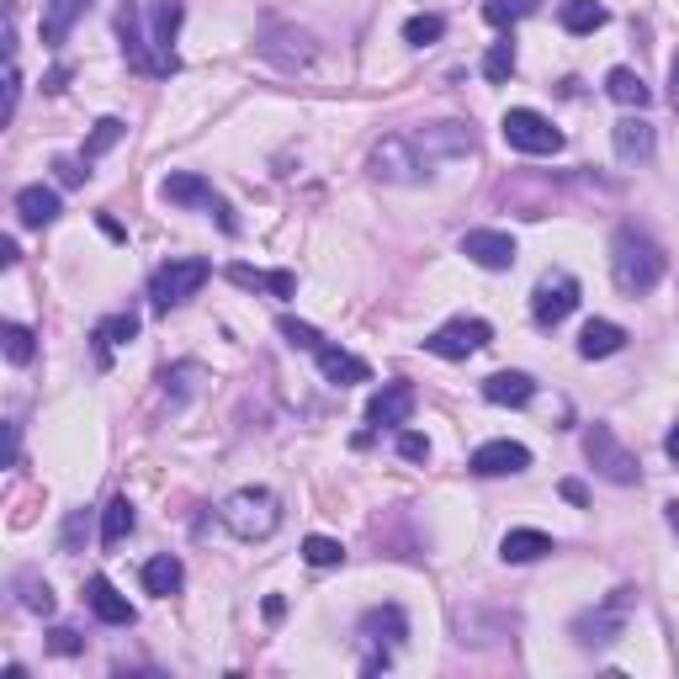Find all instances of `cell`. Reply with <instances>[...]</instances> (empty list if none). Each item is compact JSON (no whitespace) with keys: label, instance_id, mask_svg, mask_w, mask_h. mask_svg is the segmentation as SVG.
<instances>
[{"label":"cell","instance_id":"ba28073f","mask_svg":"<svg viewBox=\"0 0 679 679\" xmlns=\"http://www.w3.org/2000/svg\"><path fill=\"white\" fill-rule=\"evenodd\" d=\"M409 139H414V149L425 154L430 176H436V165H446V160H468V154L478 149L468 122H430V128H419V133H409Z\"/></svg>","mask_w":679,"mask_h":679},{"label":"cell","instance_id":"603a6c76","mask_svg":"<svg viewBox=\"0 0 679 679\" xmlns=\"http://www.w3.org/2000/svg\"><path fill=\"white\" fill-rule=\"evenodd\" d=\"M229 282H234V287H250V293H271V297H293V293H297V271L229 266Z\"/></svg>","mask_w":679,"mask_h":679},{"label":"cell","instance_id":"f1b7e54d","mask_svg":"<svg viewBox=\"0 0 679 679\" xmlns=\"http://www.w3.org/2000/svg\"><path fill=\"white\" fill-rule=\"evenodd\" d=\"M144 590L149 594H160V600H171V594L186 584V568H180V558H171V552H160V558H149L144 562Z\"/></svg>","mask_w":679,"mask_h":679},{"label":"cell","instance_id":"9c48e42d","mask_svg":"<svg viewBox=\"0 0 679 679\" xmlns=\"http://www.w3.org/2000/svg\"><path fill=\"white\" fill-rule=\"evenodd\" d=\"M500 128H504V144L521 149V154H558L562 149V133L541 112H532V107H510Z\"/></svg>","mask_w":679,"mask_h":679},{"label":"cell","instance_id":"277c9868","mask_svg":"<svg viewBox=\"0 0 679 679\" xmlns=\"http://www.w3.org/2000/svg\"><path fill=\"white\" fill-rule=\"evenodd\" d=\"M207 276H212V266H207V261H197V255L165 261V266L149 276V308H154V314H171V308H180L186 297L202 293Z\"/></svg>","mask_w":679,"mask_h":679},{"label":"cell","instance_id":"e0dca14e","mask_svg":"<svg viewBox=\"0 0 679 679\" xmlns=\"http://www.w3.org/2000/svg\"><path fill=\"white\" fill-rule=\"evenodd\" d=\"M355 632H361L372 648H398V643L409 637V616H404V605H372Z\"/></svg>","mask_w":679,"mask_h":679},{"label":"cell","instance_id":"7bdbcfd3","mask_svg":"<svg viewBox=\"0 0 679 679\" xmlns=\"http://www.w3.org/2000/svg\"><path fill=\"white\" fill-rule=\"evenodd\" d=\"M17 101H22V69H17V59H11V69H6V107H0V118L6 122L17 118Z\"/></svg>","mask_w":679,"mask_h":679},{"label":"cell","instance_id":"c3c4849f","mask_svg":"<svg viewBox=\"0 0 679 679\" xmlns=\"http://www.w3.org/2000/svg\"><path fill=\"white\" fill-rule=\"evenodd\" d=\"M17 255H22L17 239H0V266H17Z\"/></svg>","mask_w":679,"mask_h":679},{"label":"cell","instance_id":"7c38bea8","mask_svg":"<svg viewBox=\"0 0 679 679\" xmlns=\"http://www.w3.org/2000/svg\"><path fill=\"white\" fill-rule=\"evenodd\" d=\"M573 308H579V282H573V276H562V271H558V276H541V282H536L532 319L541 329H558Z\"/></svg>","mask_w":679,"mask_h":679},{"label":"cell","instance_id":"ee69618b","mask_svg":"<svg viewBox=\"0 0 679 679\" xmlns=\"http://www.w3.org/2000/svg\"><path fill=\"white\" fill-rule=\"evenodd\" d=\"M48 648L59 653V658H75V653L86 648V643H80V632H69V626H54V632H48Z\"/></svg>","mask_w":679,"mask_h":679},{"label":"cell","instance_id":"4316f807","mask_svg":"<svg viewBox=\"0 0 679 679\" xmlns=\"http://www.w3.org/2000/svg\"><path fill=\"white\" fill-rule=\"evenodd\" d=\"M86 11H90V0H48V11H43V43L59 48L64 37H69V28H75Z\"/></svg>","mask_w":679,"mask_h":679},{"label":"cell","instance_id":"d4e9b609","mask_svg":"<svg viewBox=\"0 0 679 679\" xmlns=\"http://www.w3.org/2000/svg\"><path fill=\"white\" fill-rule=\"evenodd\" d=\"M626 346V329L611 325V319H590L584 335H579V355L584 361H605V355H616Z\"/></svg>","mask_w":679,"mask_h":679},{"label":"cell","instance_id":"ab89813d","mask_svg":"<svg viewBox=\"0 0 679 679\" xmlns=\"http://www.w3.org/2000/svg\"><path fill=\"white\" fill-rule=\"evenodd\" d=\"M441 32H446V22H441V17H409V22H404V43H414V48H425V43H436Z\"/></svg>","mask_w":679,"mask_h":679},{"label":"cell","instance_id":"f907efd6","mask_svg":"<svg viewBox=\"0 0 679 679\" xmlns=\"http://www.w3.org/2000/svg\"><path fill=\"white\" fill-rule=\"evenodd\" d=\"M664 446H669V457H675V462H679V425H675V430H669V441H664Z\"/></svg>","mask_w":679,"mask_h":679},{"label":"cell","instance_id":"7dc6e473","mask_svg":"<svg viewBox=\"0 0 679 679\" xmlns=\"http://www.w3.org/2000/svg\"><path fill=\"white\" fill-rule=\"evenodd\" d=\"M669 107L679 112V54H675V64H669Z\"/></svg>","mask_w":679,"mask_h":679},{"label":"cell","instance_id":"836d02e7","mask_svg":"<svg viewBox=\"0 0 679 679\" xmlns=\"http://www.w3.org/2000/svg\"><path fill=\"white\" fill-rule=\"evenodd\" d=\"M510 75H515V43H510V37H500V43H489V54H483V80L504 86Z\"/></svg>","mask_w":679,"mask_h":679},{"label":"cell","instance_id":"bcb514c9","mask_svg":"<svg viewBox=\"0 0 679 679\" xmlns=\"http://www.w3.org/2000/svg\"><path fill=\"white\" fill-rule=\"evenodd\" d=\"M562 500H568V504H590V494H584V483H579V478H568V483H562Z\"/></svg>","mask_w":679,"mask_h":679},{"label":"cell","instance_id":"6da1fadb","mask_svg":"<svg viewBox=\"0 0 679 679\" xmlns=\"http://www.w3.org/2000/svg\"><path fill=\"white\" fill-rule=\"evenodd\" d=\"M611 276L626 297H643L664 282V250L658 239L643 234L637 223H621L616 239H611Z\"/></svg>","mask_w":679,"mask_h":679},{"label":"cell","instance_id":"60d3db41","mask_svg":"<svg viewBox=\"0 0 679 679\" xmlns=\"http://www.w3.org/2000/svg\"><path fill=\"white\" fill-rule=\"evenodd\" d=\"M86 532H90V515H86V510H75V515L64 521L59 547H64V552H80V541H86Z\"/></svg>","mask_w":679,"mask_h":679},{"label":"cell","instance_id":"83f0119b","mask_svg":"<svg viewBox=\"0 0 679 679\" xmlns=\"http://www.w3.org/2000/svg\"><path fill=\"white\" fill-rule=\"evenodd\" d=\"M558 22L562 32H573V37H584V32H600L611 22V11L600 6V0H562L558 6Z\"/></svg>","mask_w":679,"mask_h":679},{"label":"cell","instance_id":"d6986e66","mask_svg":"<svg viewBox=\"0 0 679 679\" xmlns=\"http://www.w3.org/2000/svg\"><path fill=\"white\" fill-rule=\"evenodd\" d=\"M86 605L96 611V621H107V626H133V621H139V611L128 605V594H118V584L101 579V573L86 584Z\"/></svg>","mask_w":679,"mask_h":679},{"label":"cell","instance_id":"f6af8a7d","mask_svg":"<svg viewBox=\"0 0 679 679\" xmlns=\"http://www.w3.org/2000/svg\"><path fill=\"white\" fill-rule=\"evenodd\" d=\"M54 171H59L64 186H80V180L90 176V171H80V160H54Z\"/></svg>","mask_w":679,"mask_h":679},{"label":"cell","instance_id":"7402d4cb","mask_svg":"<svg viewBox=\"0 0 679 679\" xmlns=\"http://www.w3.org/2000/svg\"><path fill=\"white\" fill-rule=\"evenodd\" d=\"M319 372H325V383H335V387H355L372 377V366H366L361 355L340 351V346H325V351H319Z\"/></svg>","mask_w":679,"mask_h":679},{"label":"cell","instance_id":"2e32d148","mask_svg":"<svg viewBox=\"0 0 679 679\" xmlns=\"http://www.w3.org/2000/svg\"><path fill=\"white\" fill-rule=\"evenodd\" d=\"M478 478H504V473H526L532 468V451L521 441H483L468 462Z\"/></svg>","mask_w":679,"mask_h":679},{"label":"cell","instance_id":"e575fe53","mask_svg":"<svg viewBox=\"0 0 679 679\" xmlns=\"http://www.w3.org/2000/svg\"><path fill=\"white\" fill-rule=\"evenodd\" d=\"M303 558H308V568H340V562H346V547H340L335 536H308V541H303Z\"/></svg>","mask_w":679,"mask_h":679},{"label":"cell","instance_id":"8fae6325","mask_svg":"<svg viewBox=\"0 0 679 679\" xmlns=\"http://www.w3.org/2000/svg\"><path fill=\"white\" fill-rule=\"evenodd\" d=\"M118 37H122V59H128L133 75H154V80H165V75H160V59H154V43H149V32H144V11H139L133 0H122Z\"/></svg>","mask_w":679,"mask_h":679},{"label":"cell","instance_id":"d590c367","mask_svg":"<svg viewBox=\"0 0 679 679\" xmlns=\"http://www.w3.org/2000/svg\"><path fill=\"white\" fill-rule=\"evenodd\" d=\"M276 329H282V340H287L293 351H314V355L325 351V335H319L314 325H303V319H293V314H287V319H282Z\"/></svg>","mask_w":679,"mask_h":679},{"label":"cell","instance_id":"4fadbf2b","mask_svg":"<svg viewBox=\"0 0 679 679\" xmlns=\"http://www.w3.org/2000/svg\"><path fill=\"white\" fill-rule=\"evenodd\" d=\"M180 17H186V6L180 0H160L154 11H149V43H154V59H160V75L171 80L180 69V59H176V32H180Z\"/></svg>","mask_w":679,"mask_h":679},{"label":"cell","instance_id":"9a60e30c","mask_svg":"<svg viewBox=\"0 0 679 679\" xmlns=\"http://www.w3.org/2000/svg\"><path fill=\"white\" fill-rule=\"evenodd\" d=\"M414 387L409 383H383L377 393H372V404H366V419L377 425V430H404L414 414Z\"/></svg>","mask_w":679,"mask_h":679},{"label":"cell","instance_id":"b9f144b4","mask_svg":"<svg viewBox=\"0 0 679 679\" xmlns=\"http://www.w3.org/2000/svg\"><path fill=\"white\" fill-rule=\"evenodd\" d=\"M398 457L404 462H430V441L419 430H398Z\"/></svg>","mask_w":679,"mask_h":679},{"label":"cell","instance_id":"8992f818","mask_svg":"<svg viewBox=\"0 0 679 679\" xmlns=\"http://www.w3.org/2000/svg\"><path fill=\"white\" fill-rule=\"evenodd\" d=\"M584 457H590V468L605 478V483H621V489H626V483H637V478H643L637 457L616 441V430H611V425H590V430H584Z\"/></svg>","mask_w":679,"mask_h":679},{"label":"cell","instance_id":"5b68a950","mask_svg":"<svg viewBox=\"0 0 679 679\" xmlns=\"http://www.w3.org/2000/svg\"><path fill=\"white\" fill-rule=\"evenodd\" d=\"M372 176L387 180V186H414V180L430 176V165H425V154L414 149L409 133H387L372 144Z\"/></svg>","mask_w":679,"mask_h":679},{"label":"cell","instance_id":"681fc988","mask_svg":"<svg viewBox=\"0 0 679 679\" xmlns=\"http://www.w3.org/2000/svg\"><path fill=\"white\" fill-rule=\"evenodd\" d=\"M64 80H69V69H64V64H59V69H54V75L43 80V90H64Z\"/></svg>","mask_w":679,"mask_h":679},{"label":"cell","instance_id":"d6a6232c","mask_svg":"<svg viewBox=\"0 0 679 679\" xmlns=\"http://www.w3.org/2000/svg\"><path fill=\"white\" fill-rule=\"evenodd\" d=\"M17 594H22V605H28L32 616H54V590L37 573H17Z\"/></svg>","mask_w":679,"mask_h":679},{"label":"cell","instance_id":"ac0fdd59","mask_svg":"<svg viewBox=\"0 0 679 679\" xmlns=\"http://www.w3.org/2000/svg\"><path fill=\"white\" fill-rule=\"evenodd\" d=\"M611 139H616L621 165H648L653 149H658V133H653V122H643V118H621L616 128H611Z\"/></svg>","mask_w":679,"mask_h":679},{"label":"cell","instance_id":"5bb4252c","mask_svg":"<svg viewBox=\"0 0 679 679\" xmlns=\"http://www.w3.org/2000/svg\"><path fill=\"white\" fill-rule=\"evenodd\" d=\"M462 255L483 271H510L515 266V239L504 229H468L462 234Z\"/></svg>","mask_w":679,"mask_h":679},{"label":"cell","instance_id":"8d00e7d4","mask_svg":"<svg viewBox=\"0 0 679 679\" xmlns=\"http://www.w3.org/2000/svg\"><path fill=\"white\" fill-rule=\"evenodd\" d=\"M0 340H6V361H17V366H28L32 355H37V340H32L28 325H6Z\"/></svg>","mask_w":679,"mask_h":679},{"label":"cell","instance_id":"ffe728a7","mask_svg":"<svg viewBox=\"0 0 679 679\" xmlns=\"http://www.w3.org/2000/svg\"><path fill=\"white\" fill-rule=\"evenodd\" d=\"M483 398L504 404V409H526L536 398V383L526 372H494V377H483Z\"/></svg>","mask_w":679,"mask_h":679},{"label":"cell","instance_id":"816d5d0a","mask_svg":"<svg viewBox=\"0 0 679 679\" xmlns=\"http://www.w3.org/2000/svg\"><path fill=\"white\" fill-rule=\"evenodd\" d=\"M669 526H675V536H679V500L669 504Z\"/></svg>","mask_w":679,"mask_h":679},{"label":"cell","instance_id":"52a82bcc","mask_svg":"<svg viewBox=\"0 0 679 679\" xmlns=\"http://www.w3.org/2000/svg\"><path fill=\"white\" fill-rule=\"evenodd\" d=\"M160 197H165V202H176V207H202V212H212V218L223 223V234H239L234 207L223 202V197L207 186V176H197V171H176V176H165Z\"/></svg>","mask_w":679,"mask_h":679},{"label":"cell","instance_id":"f35d334b","mask_svg":"<svg viewBox=\"0 0 679 679\" xmlns=\"http://www.w3.org/2000/svg\"><path fill=\"white\" fill-rule=\"evenodd\" d=\"M536 0H489L483 6V17L494 22V28H510V22H521V17H532Z\"/></svg>","mask_w":679,"mask_h":679},{"label":"cell","instance_id":"74e56055","mask_svg":"<svg viewBox=\"0 0 679 679\" xmlns=\"http://www.w3.org/2000/svg\"><path fill=\"white\" fill-rule=\"evenodd\" d=\"M197 377H202V366H197V361H180V366H165V372H160V383H165V393H176V404L191 393V387H197Z\"/></svg>","mask_w":679,"mask_h":679},{"label":"cell","instance_id":"30bf717a","mask_svg":"<svg viewBox=\"0 0 679 679\" xmlns=\"http://www.w3.org/2000/svg\"><path fill=\"white\" fill-rule=\"evenodd\" d=\"M489 340H494V329L483 325V319H446L441 329L425 335V351L441 355V361H468V355L483 351Z\"/></svg>","mask_w":679,"mask_h":679},{"label":"cell","instance_id":"f546056e","mask_svg":"<svg viewBox=\"0 0 679 679\" xmlns=\"http://www.w3.org/2000/svg\"><path fill=\"white\" fill-rule=\"evenodd\" d=\"M605 96H611V101H621V107H637V112L653 101V90L643 86V75H637V69H626V64H616V69L605 75Z\"/></svg>","mask_w":679,"mask_h":679},{"label":"cell","instance_id":"484cf974","mask_svg":"<svg viewBox=\"0 0 679 679\" xmlns=\"http://www.w3.org/2000/svg\"><path fill=\"white\" fill-rule=\"evenodd\" d=\"M552 552V536L547 532H532V526H515V532H504L500 541V558L504 562H536Z\"/></svg>","mask_w":679,"mask_h":679},{"label":"cell","instance_id":"3957f363","mask_svg":"<svg viewBox=\"0 0 679 679\" xmlns=\"http://www.w3.org/2000/svg\"><path fill=\"white\" fill-rule=\"evenodd\" d=\"M632 611H637V590L632 584H621V590H611L600 605H590L584 616L573 621V637H579V648H611L621 632H626V621H632Z\"/></svg>","mask_w":679,"mask_h":679},{"label":"cell","instance_id":"cb8c5ba5","mask_svg":"<svg viewBox=\"0 0 679 679\" xmlns=\"http://www.w3.org/2000/svg\"><path fill=\"white\" fill-rule=\"evenodd\" d=\"M90 340H96V366H107V361H112V346H133V340H139V314H112V319H101Z\"/></svg>","mask_w":679,"mask_h":679},{"label":"cell","instance_id":"44dd1931","mask_svg":"<svg viewBox=\"0 0 679 679\" xmlns=\"http://www.w3.org/2000/svg\"><path fill=\"white\" fill-rule=\"evenodd\" d=\"M17 218H22L28 229H48V223L59 218V191H54V186H22V191H17Z\"/></svg>","mask_w":679,"mask_h":679},{"label":"cell","instance_id":"7a4b0ae2","mask_svg":"<svg viewBox=\"0 0 679 679\" xmlns=\"http://www.w3.org/2000/svg\"><path fill=\"white\" fill-rule=\"evenodd\" d=\"M218 521L239 536V541H266L282 526V500L271 489H234L229 500L218 504Z\"/></svg>","mask_w":679,"mask_h":679},{"label":"cell","instance_id":"4dcf8cb0","mask_svg":"<svg viewBox=\"0 0 679 679\" xmlns=\"http://www.w3.org/2000/svg\"><path fill=\"white\" fill-rule=\"evenodd\" d=\"M133 521H139V515H133V504L118 494V500L101 510V547H122V541L133 536Z\"/></svg>","mask_w":679,"mask_h":679},{"label":"cell","instance_id":"1f68e13d","mask_svg":"<svg viewBox=\"0 0 679 679\" xmlns=\"http://www.w3.org/2000/svg\"><path fill=\"white\" fill-rule=\"evenodd\" d=\"M122 133H128V122H122V118H101L96 128H90V139H86V149H80V160H96V154L118 149Z\"/></svg>","mask_w":679,"mask_h":679}]
</instances>
